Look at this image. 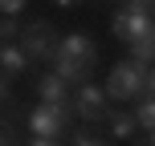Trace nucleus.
<instances>
[{
	"instance_id": "nucleus-1",
	"label": "nucleus",
	"mask_w": 155,
	"mask_h": 146,
	"mask_svg": "<svg viewBox=\"0 0 155 146\" xmlns=\"http://www.w3.org/2000/svg\"><path fill=\"white\" fill-rule=\"evenodd\" d=\"M94 61H98V49L90 45V37L86 33H70L53 53V73H61L65 81H86Z\"/></svg>"
},
{
	"instance_id": "nucleus-2",
	"label": "nucleus",
	"mask_w": 155,
	"mask_h": 146,
	"mask_svg": "<svg viewBox=\"0 0 155 146\" xmlns=\"http://www.w3.org/2000/svg\"><path fill=\"white\" fill-rule=\"evenodd\" d=\"M147 89V65L143 61H118L114 69H110V81H106V93L110 101H135L139 93Z\"/></svg>"
},
{
	"instance_id": "nucleus-3",
	"label": "nucleus",
	"mask_w": 155,
	"mask_h": 146,
	"mask_svg": "<svg viewBox=\"0 0 155 146\" xmlns=\"http://www.w3.org/2000/svg\"><path fill=\"white\" fill-rule=\"evenodd\" d=\"M106 101H110L106 89H98V85H82V89H78V98H74V110H78L90 126H94V122H110V114H114V110H110Z\"/></svg>"
},
{
	"instance_id": "nucleus-4",
	"label": "nucleus",
	"mask_w": 155,
	"mask_h": 146,
	"mask_svg": "<svg viewBox=\"0 0 155 146\" xmlns=\"http://www.w3.org/2000/svg\"><path fill=\"white\" fill-rule=\"evenodd\" d=\"M21 41H25V53H29L33 61H41V57H53V53H57V37H53V29H49V20H33V24H25Z\"/></svg>"
},
{
	"instance_id": "nucleus-5",
	"label": "nucleus",
	"mask_w": 155,
	"mask_h": 146,
	"mask_svg": "<svg viewBox=\"0 0 155 146\" xmlns=\"http://www.w3.org/2000/svg\"><path fill=\"white\" fill-rule=\"evenodd\" d=\"M151 24H155V20H151L147 12H139V8H127V12H118L114 20H110V33H114L118 41H127V45H135V41H139L143 33L151 29Z\"/></svg>"
},
{
	"instance_id": "nucleus-6",
	"label": "nucleus",
	"mask_w": 155,
	"mask_h": 146,
	"mask_svg": "<svg viewBox=\"0 0 155 146\" xmlns=\"http://www.w3.org/2000/svg\"><path fill=\"white\" fill-rule=\"evenodd\" d=\"M61 130H65L61 110L45 106V101H41V106L29 114V134H33V138H53V142H57V134H61Z\"/></svg>"
},
{
	"instance_id": "nucleus-7",
	"label": "nucleus",
	"mask_w": 155,
	"mask_h": 146,
	"mask_svg": "<svg viewBox=\"0 0 155 146\" xmlns=\"http://www.w3.org/2000/svg\"><path fill=\"white\" fill-rule=\"evenodd\" d=\"M65 85H70V81H65L61 73H45V77L37 81V93H41V101H45V106L61 110V118L70 122V114H74V110H70V98H65Z\"/></svg>"
},
{
	"instance_id": "nucleus-8",
	"label": "nucleus",
	"mask_w": 155,
	"mask_h": 146,
	"mask_svg": "<svg viewBox=\"0 0 155 146\" xmlns=\"http://www.w3.org/2000/svg\"><path fill=\"white\" fill-rule=\"evenodd\" d=\"M29 61H33V57L25 53V49H16V45H4V53H0V69H4V77H21Z\"/></svg>"
},
{
	"instance_id": "nucleus-9",
	"label": "nucleus",
	"mask_w": 155,
	"mask_h": 146,
	"mask_svg": "<svg viewBox=\"0 0 155 146\" xmlns=\"http://www.w3.org/2000/svg\"><path fill=\"white\" fill-rule=\"evenodd\" d=\"M131 57H135V61H143V65H155V24L131 45Z\"/></svg>"
},
{
	"instance_id": "nucleus-10",
	"label": "nucleus",
	"mask_w": 155,
	"mask_h": 146,
	"mask_svg": "<svg viewBox=\"0 0 155 146\" xmlns=\"http://www.w3.org/2000/svg\"><path fill=\"white\" fill-rule=\"evenodd\" d=\"M135 114H110V134L114 138H123V142H135Z\"/></svg>"
},
{
	"instance_id": "nucleus-11",
	"label": "nucleus",
	"mask_w": 155,
	"mask_h": 146,
	"mask_svg": "<svg viewBox=\"0 0 155 146\" xmlns=\"http://www.w3.org/2000/svg\"><path fill=\"white\" fill-rule=\"evenodd\" d=\"M135 122L143 126V130H155V93H147V98H139V106H135Z\"/></svg>"
},
{
	"instance_id": "nucleus-12",
	"label": "nucleus",
	"mask_w": 155,
	"mask_h": 146,
	"mask_svg": "<svg viewBox=\"0 0 155 146\" xmlns=\"http://www.w3.org/2000/svg\"><path fill=\"white\" fill-rule=\"evenodd\" d=\"M74 146H110V142L98 138L94 130H78V134H74Z\"/></svg>"
},
{
	"instance_id": "nucleus-13",
	"label": "nucleus",
	"mask_w": 155,
	"mask_h": 146,
	"mask_svg": "<svg viewBox=\"0 0 155 146\" xmlns=\"http://www.w3.org/2000/svg\"><path fill=\"white\" fill-rule=\"evenodd\" d=\"M0 37H4V45L21 41V29H16V20H12V16H4V20H0Z\"/></svg>"
},
{
	"instance_id": "nucleus-14",
	"label": "nucleus",
	"mask_w": 155,
	"mask_h": 146,
	"mask_svg": "<svg viewBox=\"0 0 155 146\" xmlns=\"http://www.w3.org/2000/svg\"><path fill=\"white\" fill-rule=\"evenodd\" d=\"M0 8H4V16H16L25 8V0H0Z\"/></svg>"
},
{
	"instance_id": "nucleus-15",
	"label": "nucleus",
	"mask_w": 155,
	"mask_h": 146,
	"mask_svg": "<svg viewBox=\"0 0 155 146\" xmlns=\"http://www.w3.org/2000/svg\"><path fill=\"white\" fill-rule=\"evenodd\" d=\"M131 8H139V12H147V8H155V0H127Z\"/></svg>"
},
{
	"instance_id": "nucleus-16",
	"label": "nucleus",
	"mask_w": 155,
	"mask_h": 146,
	"mask_svg": "<svg viewBox=\"0 0 155 146\" xmlns=\"http://www.w3.org/2000/svg\"><path fill=\"white\" fill-rule=\"evenodd\" d=\"M29 146H61V142H53V138H33Z\"/></svg>"
},
{
	"instance_id": "nucleus-17",
	"label": "nucleus",
	"mask_w": 155,
	"mask_h": 146,
	"mask_svg": "<svg viewBox=\"0 0 155 146\" xmlns=\"http://www.w3.org/2000/svg\"><path fill=\"white\" fill-rule=\"evenodd\" d=\"M147 93H155V65L147 69Z\"/></svg>"
},
{
	"instance_id": "nucleus-18",
	"label": "nucleus",
	"mask_w": 155,
	"mask_h": 146,
	"mask_svg": "<svg viewBox=\"0 0 155 146\" xmlns=\"http://www.w3.org/2000/svg\"><path fill=\"white\" fill-rule=\"evenodd\" d=\"M57 4H61V8H74V0H57Z\"/></svg>"
},
{
	"instance_id": "nucleus-19",
	"label": "nucleus",
	"mask_w": 155,
	"mask_h": 146,
	"mask_svg": "<svg viewBox=\"0 0 155 146\" xmlns=\"http://www.w3.org/2000/svg\"><path fill=\"white\" fill-rule=\"evenodd\" d=\"M147 146H155V130H151V138H147Z\"/></svg>"
}]
</instances>
